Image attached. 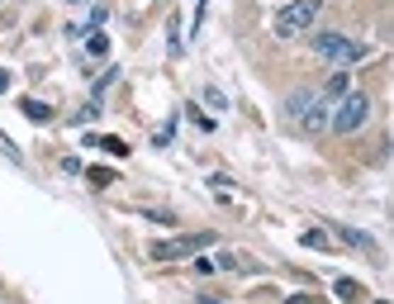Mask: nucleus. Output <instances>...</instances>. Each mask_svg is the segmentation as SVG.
Listing matches in <instances>:
<instances>
[{
	"mask_svg": "<svg viewBox=\"0 0 394 304\" xmlns=\"http://www.w3.org/2000/svg\"><path fill=\"white\" fill-rule=\"evenodd\" d=\"M332 290H337V300H361V286H356V281H347V276H342V281H337V286H332Z\"/></svg>",
	"mask_w": 394,
	"mask_h": 304,
	"instance_id": "9",
	"label": "nucleus"
},
{
	"mask_svg": "<svg viewBox=\"0 0 394 304\" xmlns=\"http://www.w3.org/2000/svg\"><path fill=\"white\" fill-rule=\"evenodd\" d=\"M5 91H10V72H0V96H5Z\"/></svg>",
	"mask_w": 394,
	"mask_h": 304,
	"instance_id": "14",
	"label": "nucleus"
},
{
	"mask_svg": "<svg viewBox=\"0 0 394 304\" xmlns=\"http://www.w3.org/2000/svg\"><path fill=\"white\" fill-rule=\"evenodd\" d=\"M366 119H371V96H366V91H347V96L332 105L328 128H332V133H356Z\"/></svg>",
	"mask_w": 394,
	"mask_h": 304,
	"instance_id": "2",
	"label": "nucleus"
},
{
	"mask_svg": "<svg viewBox=\"0 0 394 304\" xmlns=\"http://www.w3.org/2000/svg\"><path fill=\"white\" fill-rule=\"evenodd\" d=\"M314 52L323 57V62L347 67V62H361V57H366V43H356V38H347V33H318Z\"/></svg>",
	"mask_w": 394,
	"mask_h": 304,
	"instance_id": "4",
	"label": "nucleus"
},
{
	"mask_svg": "<svg viewBox=\"0 0 394 304\" xmlns=\"http://www.w3.org/2000/svg\"><path fill=\"white\" fill-rule=\"evenodd\" d=\"M371 304H385V300H371Z\"/></svg>",
	"mask_w": 394,
	"mask_h": 304,
	"instance_id": "16",
	"label": "nucleus"
},
{
	"mask_svg": "<svg viewBox=\"0 0 394 304\" xmlns=\"http://www.w3.org/2000/svg\"><path fill=\"white\" fill-rule=\"evenodd\" d=\"M304 247H328V238H323V233H314V228H309V233H304Z\"/></svg>",
	"mask_w": 394,
	"mask_h": 304,
	"instance_id": "12",
	"label": "nucleus"
},
{
	"mask_svg": "<svg viewBox=\"0 0 394 304\" xmlns=\"http://www.w3.org/2000/svg\"><path fill=\"white\" fill-rule=\"evenodd\" d=\"M86 48H91V52H95V57H105V52H110V38H105V33L95 29V33H91V38H86Z\"/></svg>",
	"mask_w": 394,
	"mask_h": 304,
	"instance_id": "10",
	"label": "nucleus"
},
{
	"mask_svg": "<svg viewBox=\"0 0 394 304\" xmlns=\"http://www.w3.org/2000/svg\"><path fill=\"white\" fill-rule=\"evenodd\" d=\"M19 110H24V114H29V119H33V124H47V119H52V110H47V105H43V100H19Z\"/></svg>",
	"mask_w": 394,
	"mask_h": 304,
	"instance_id": "7",
	"label": "nucleus"
},
{
	"mask_svg": "<svg viewBox=\"0 0 394 304\" xmlns=\"http://www.w3.org/2000/svg\"><path fill=\"white\" fill-rule=\"evenodd\" d=\"M285 304H318V300H314V295H290Z\"/></svg>",
	"mask_w": 394,
	"mask_h": 304,
	"instance_id": "13",
	"label": "nucleus"
},
{
	"mask_svg": "<svg viewBox=\"0 0 394 304\" xmlns=\"http://www.w3.org/2000/svg\"><path fill=\"white\" fill-rule=\"evenodd\" d=\"M323 0H290L281 15H276V38H300L304 29H314Z\"/></svg>",
	"mask_w": 394,
	"mask_h": 304,
	"instance_id": "3",
	"label": "nucleus"
},
{
	"mask_svg": "<svg viewBox=\"0 0 394 304\" xmlns=\"http://www.w3.org/2000/svg\"><path fill=\"white\" fill-rule=\"evenodd\" d=\"M347 91H351V86H347V72H332V77L323 81V91H318V96H323V100H332V96H337V100H342Z\"/></svg>",
	"mask_w": 394,
	"mask_h": 304,
	"instance_id": "6",
	"label": "nucleus"
},
{
	"mask_svg": "<svg viewBox=\"0 0 394 304\" xmlns=\"http://www.w3.org/2000/svg\"><path fill=\"white\" fill-rule=\"evenodd\" d=\"M328 114H332V100H323L318 91L300 86V91H290L285 96V119L304 133H328Z\"/></svg>",
	"mask_w": 394,
	"mask_h": 304,
	"instance_id": "1",
	"label": "nucleus"
},
{
	"mask_svg": "<svg viewBox=\"0 0 394 304\" xmlns=\"http://www.w3.org/2000/svg\"><path fill=\"white\" fill-rule=\"evenodd\" d=\"M200 304H223V300H200Z\"/></svg>",
	"mask_w": 394,
	"mask_h": 304,
	"instance_id": "15",
	"label": "nucleus"
},
{
	"mask_svg": "<svg viewBox=\"0 0 394 304\" xmlns=\"http://www.w3.org/2000/svg\"><path fill=\"white\" fill-rule=\"evenodd\" d=\"M86 176H91V186H114V171H110V167H91Z\"/></svg>",
	"mask_w": 394,
	"mask_h": 304,
	"instance_id": "11",
	"label": "nucleus"
},
{
	"mask_svg": "<svg viewBox=\"0 0 394 304\" xmlns=\"http://www.w3.org/2000/svg\"><path fill=\"white\" fill-rule=\"evenodd\" d=\"M209 233H190V238H171V242H152V261H176V257H190L200 252V247H209Z\"/></svg>",
	"mask_w": 394,
	"mask_h": 304,
	"instance_id": "5",
	"label": "nucleus"
},
{
	"mask_svg": "<svg viewBox=\"0 0 394 304\" xmlns=\"http://www.w3.org/2000/svg\"><path fill=\"white\" fill-rule=\"evenodd\" d=\"M91 147H105V152H114V157H128L124 138H91Z\"/></svg>",
	"mask_w": 394,
	"mask_h": 304,
	"instance_id": "8",
	"label": "nucleus"
}]
</instances>
